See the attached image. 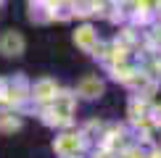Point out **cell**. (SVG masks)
I'll return each instance as SVG.
<instances>
[{
	"mask_svg": "<svg viewBox=\"0 0 161 158\" xmlns=\"http://www.w3.org/2000/svg\"><path fill=\"white\" fill-rule=\"evenodd\" d=\"M21 50H24L21 34H16V32H5V34L0 37V53H5V55H19Z\"/></svg>",
	"mask_w": 161,
	"mask_h": 158,
	"instance_id": "1",
	"label": "cell"
},
{
	"mask_svg": "<svg viewBox=\"0 0 161 158\" xmlns=\"http://www.w3.org/2000/svg\"><path fill=\"white\" fill-rule=\"evenodd\" d=\"M0 3H3V0H0Z\"/></svg>",
	"mask_w": 161,
	"mask_h": 158,
	"instance_id": "2",
	"label": "cell"
}]
</instances>
